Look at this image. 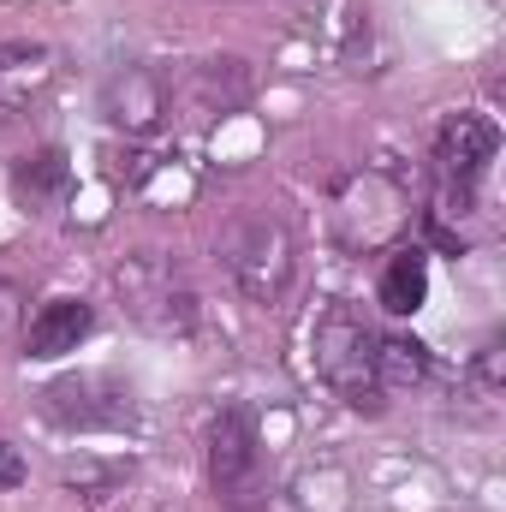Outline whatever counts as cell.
I'll list each match as a JSON object with an SVG mask.
<instances>
[{
    "label": "cell",
    "instance_id": "3",
    "mask_svg": "<svg viewBox=\"0 0 506 512\" xmlns=\"http://www.w3.org/2000/svg\"><path fill=\"white\" fill-rule=\"evenodd\" d=\"M114 292L126 304V316L155 334V340H185L197 328V292L185 286L179 262L161 251H137L114 268Z\"/></svg>",
    "mask_w": 506,
    "mask_h": 512
},
{
    "label": "cell",
    "instance_id": "4",
    "mask_svg": "<svg viewBox=\"0 0 506 512\" xmlns=\"http://www.w3.org/2000/svg\"><path fill=\"white\" fill-rule=\"evenodd\" d=\"M334 227H340V245L346 251H387L405 239L411 227V209H405V185L387 179L381 167L352 173L340 191H334Z\"/></svg>",
    "mask_w": 506,
    "mask_h": 512
},
{
    "label": "cell",
    "instance_id": "15",
    "mask_svg": "<svg viewBox=\"0 0 506 512\" xmlns=\"http://www.w3.org/2000/svg\"><path fill=\"white\" fill-rule=\"evenodd\" d=\"M137 197L149 209H185V203H197V173L173 155H149L137 167Z\"/></svg>",
    "mask_w": 506,
    "mask_h": 512
},
{
    "label": "cell",
    "instance_id": "19",
    "mask_svg": "<svg viewBox=\"0 0 506 512\" xmlns=\"http://www.w3.org/2000/svg\"><path fill=\"white\" fill-rule=\"evenodd\" d=\"M24 334V292L12 280H0V346H12Z\"/></svg>",
    "mask_w": 506,
    "mask_h": 512
},
{
    "label": "cell",
    "instance_id": "13",
    "mask_svg": "<svg viewBox=\"0 0 506 512\" xmlns=\"http://www.w3.org/2000/svg\"><path fill=\"white\" fill-rule=\"evenodd\" d=\"M48 78H54L48 48H0V126H6L12 114H24V108L42 96Z\"/></svg>",
    "mask_w": 506,
    "mask_h": 512
},
{
    "label": "cell",
    "instance_id": "11",
    "mask_svg": "<svg viewBox=\"0 0 506 512\" xmlns=\"http://www.w3.org/2000/svg\"><path fill=\"white\" fill-rule=\"evenodd\" d=\"M376 298L387 316H417L429 304V251L423 245H393L381 262Z\"/></svg>",
    "mask_w": 506,
    "mask_h": 512
},
{
    "label": "cell",
    "instance_id": "8",
    "mask_svg": "<svg viewBox=\"0 0 506 512\" xmlns=\"http://www.w3.org/2000/svg\"><path fill=\"white\" fill-rule=\"evenodd\" d=\"M102 120L126 137H149L167 120V78L149 72V66H120L108 84H102Z\"/></svg>",
    "mask_w": 506,
    "mask_h": 512
},
{
    "label": "cell",
    "instance_id": "9",
    "mask_svg": "<svg viewBox=\"0 0 506 512\" xmlns=\"http://www.w3.org/2000/svg\"><path fill=\"white\" fill-rule=\"evenodd\" d=\"M90 328H96V310H90L84 298H48L36 316H24L18 346H24V358L54 364V358H66V352H78V346L90 340Z\"/></svg>",
    "mask_w": 506,
    "mask_h": 512
},
{
    "label": "cell",
    "instance_id": "6",
    "mask_svg": "<svg viewBox=\"0 0 506 512\" xmlns=\"http://www.w3.org/2000/svg\"><path fill=\"white\" fill-rule=\"evenodd\" d=\"M209 483L233 512H251L262 495V447L245 411H221L209 423Z\"/></svg>",
    "mask_w": 506,
    "mask_h": 512
},
{
    "label": "cell",
    "instance_id": "2",
    "mask_svg": "<svg viewBox=\"0 0 506 512\" xmlns=\"http://www.w3.org/2000/svg\"><path fill=\"white\" fill-rule=\"evenodd\" d=\"M221 262L233 274V286L251 298V304H280L292 274H298V245H292V227L268 209H245L221 227Z\"/></svg>",
    "mask_w": 506,
    "mask_h": 512
},
{
    "label": "cell",
    "instance_id": "12",
    "mask_svg": "<svg viewBox=\"0 0 506 512\" xmlns=\"http://www.w3.org/2000/svg\"><path fill=\"white\" fill-rule=\"evenodd\" d=\"M191 90H197V102H203V114H209V120L245 114V102H251V66H245L239 54L203 60V66L191 72Z\"/></svg>",
    "mask_w": 506,
    "mask_h": 512
},
{
    "label": "cell",
    "instance_id": "10",
    "mask_svg": "<svg viewBox=\"0 0 506 512\" xmlns=\"http://www.w3.org/2000/svg\"><path fill=\"white\" fill-rule=\"evenodd\" d=\"M72 197V161H66V149H36V155H24L18 167H12V203L24 209V215H54L60 203Z\"/></svg>",
    "mask_w": 506,
    "mask_h": 512
},
{
    "label": "cell",
    "instance_id": "14",
    "mask_svg": "<svg viewBox=\"0 0 506 512\" xmlns=\"http://www.w3.org/2000/svg\"><path fill=\"white\" fill-rule=\"evenodd\" d=\"M322 48H328L340 66L364 72V54H370V6H364V0H328Z\"/></svg>",
    "mask_w": 506,
    "mask_h": 512
},
{
    "label": "cell",
    "instance_id": "5",
    "mask_svg": "<svg viewBox=\"0 0 506 512\" xmlns=\"http://www.w3.org/2000/svg\"><path fill=\"white\" fill-rule=\"evenodd\" d=\"M495 149H501L495 120H483V114H447L441 120V131H435V173L447 185V209L453 215H471L477 185H483Z\"/></svg>",
    "mask_w": 506,
    "mask_h": 512
},
{
    "label": "cell",
    "instance_id": "1",
    "mask_svg": "<svg viewBox=\"0 0 506 512\" xmlns=\"http://www.w3.org/2000/svg\"><path fill=\"white\" fill-rule=\"evenodd\" d=\"M310 352H316V376L328 382V393L352 411H370L376 417L387 405L376 376V328L352 310V304H328L316 316V334H310Z\"/></svg>",
    "mask_w": 506,
    "mask_h": 512
},
{
    "label": "cell",
    "instance_id": "16",
    "mask_svg": "<svg viewBox=\"0 0 506 512\" xmlns=\"http://www.w3.org/2000/svg\"><path fill=\"white\" fill-rule=\"evenodd\" d=\"M376 376H381V393L423 387L429 382V346H417L405 334H376Z\"/></svg>",
    "mask_w": 506,
    "mask_h": 512
},
{
    "label": "cell",
    "instance_id": "20",
    "mask_svg": "<svg viewBox=\"0 0 506 512\" xmlns=\"http://www.w3.org/2000/svg\"><path fill=\"white\" fill-rule=\"evenodd\" d=\"M471 376H477V382L489 387V393H495V387L506 382V376H501V340H483V352H477V364H471Z\"/></svg>",
    "mask_w": 506,
    "mask_h": 512
},
{
    "label": "cell",
    "instance_id": "7",
    "mask_svg": "<svg viewBox=\"0 0 506 512\" xmlns=\"http://www.w3.org/2000/svg\"><path fill=\"white\" fill-rule=\"evenodd\" d=\"M42 399H48V417L66 429H131L137 423V399L114 376H66Z\"/></svg>",
    "mask_w": 506,
    "mask_h": 512
},
{
    "label": "cell",
    "instance_id": "21",
    "mask_svg": "<svg viewBox=\"0 0 506 512\" xmlns=\"http://www.w3.org/2000/svg\"><path fill=\"white\" fill-rule=\"evenodd\" d=\"M18 483H24V459H18V447L0 441V489H18Z\"/></svg>",
    "mask_w": 506,
    "mask_h": 512
},
{
    "label": "cell",
    "instance_id": "17",
    "mask_svg": "<svg viewBox=\"0 0 506 512\" xmlns=\"http://www.w3.org/2000/svg\"><path fill=\"white\" fill-rule=\"evenodd\" d=\"M292 495H298V512H346L352 507V477L340 465H322V471H304L292 483Z\"/></svg>",
    "mask_w": 506,
    "mask_h": 512
},
{
    "label": "cell",
    "instance_id": "18",
    "mask_svg": "<svg viewBox=\"0 0 506 512\" xmlns=\"http://www.w3.org/2000/svg\"><path fill=\"white\" fill-rule=\"evenodd\" d=\"M60 477H66V489H78V495H108L126 471H120V465H90V459H84V465H66Z\"/></svg>",
    "mask_w": 506,
    "mask_h": 512
}]
</instances>
